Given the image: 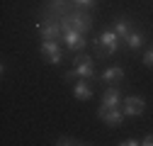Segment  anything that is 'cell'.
Here are the masks:
<instances>
[{
    "instance_id": "9c48e42d",
    "label": "cell",
    "mask_w": 153,
    "mask_h": 146,
    "mask_svg": "<svg viewBox=\"0 0 153 146\" xmlns=\"http://www.w3.org/2000/svg\"><path fill=\"white\" fill-rule=\"evenodd\" d=\"M73 98H78V100H90L92 98V88H90L88 78H80L78 83H73Z\"/></svg>"
},
{
    "instance_id": "7c38bea8",
    "label": "cell",
    "mask_w": 153,
    "mask_h": 146,
    "mask_svg": "<svg viewBox=\"0 0 153 146\" xmlns=\"http://www.w3.org/2000/svg\"><path fill=\"white\" fill-rule=\"evenodd\" d=\"M112 29H114V32H117V34L122 36V39H124V36H126V34L134 29V25L126 20V17H117V20H114V27H112Z\"/></svg>"
},
{
    "instance_id": "30bf717a",
    "label": "cell",
    "mask_w": 153,
    "mask_h": 146,
    "mask_svg": "<svg viewBox=\"0 0 153 146\" xmlns=\"http://www.w3.org/2000/svg\"><path fill=\"white\" fill-rule=\"evenodd\" d=\"M122 42H124V46H126V49H131V51H134V49H141L146 39H143V34H141L139 29H131V32L124 36Z\"/></svg>"
},
{
    "instance_id": "8fae6325",
    "label": "cell",
    "mask_w": 153,
    "mask_h": 146,
    "mask_svg": "<svg viewBox=\"0 0 153 146\" xmlns=\"http://www.w3.org/2000/svg\"><path fill=\"white\" fill-rule=\"evenodd\" d=\"M102 83H119V80H124V68H119V66H109L107 71H102Z\"/></svg>"
},
{
    "instance_id": "8992f818",
    "label": "cell",
    "mask_w": 153,
    "mask_h": 146,
    "mask_svg": "<svg viewBox=\"0 0 153 146\" xmlns=\"http://www.w3.org/2000/svg\"><path fill=\"white\" fill-rule=\"evenodd\" d=\"M39 49H42V54L46 56V61L49 63H61V44H59V39H42V44H39Z\"/></svg>"
},
{
    "instance_id": "e0dca14e",
    "label": "cell",
    "mask_w": 153,
    "mask_h": 146,
    "mask_svg": "<svg viewBox=\"0 0 153 146\" xmlns=\"http://www.w3.org/2000/svg\"><path fill=\"white\" fill-rule=\"evenodd\" d=\"M141 144H143V146H153V134H146Z\"/></svg>"
},
{
    "instance_id": "5b68a950",
    "label": "cell",
    "mask_w": 153,
    "mask_h": 146,
    "mask_svg": "<svg viewBox=\"0 0 153 146\" xmlns=\"http://www.w3.org/2000/svg\"><path fill=\"white\" fill-rule=\"evenodd\" d=\"M61 42L66 44V49H68L71 54H78V51H85V46H88V39H85V34H80V32H75V29L66 32Z\"/></svg>"
},
{
    "instance_id": "3957f363",
    "label": "cell",
    "mask_w": 153,
    "mask_h": 146,
    "mask_svg": "<svg viewBox=\"0 0 153 146\" xmlns=\"http://www.w3.org/2000/svg\"><path fill=\"white\" fill-rule=\"evenodd\" d=\"M36 32L42 34V39H61L63 32H61V25L59 20H53V17H42V22L36 25Z\"/></svg>"
},
{
    "instance_id": "5bb4252c",
    "label": "cell",
    "mask_w": 153,
    "mask_h": 146,
    "mask_svg": "<svg viewBox=\"0 0 153 146\" xmlns=\"http://www.w3.org/2000/svg\"><path fill=\"white\" fill-rule=\"evenodd\" d=\"M53 144H59V146H68V144H83V141H78V139H71V136H61L59 141H53Z\"/></svg>"
},
{
    "instance_id": "52a82bcc",
    "label": "cell",
    "mask_w": 153,
    "mask_h": 146,
    "mask_svg": "<svg viewBox=\"0 0 153 146\" xmlns=\"http://www.w3.org/2000/svg\"><path fill=\"white\" fill-rule=\"evenodd\" d=\"M122 105V93H119V88L114 85V88H107L105 90V98H102V105L97 112H102V110H109V107H119Z\"/></svg>"
},
{
    "instance_id": "6da1fadb",
    "label": "cell",
    "mask_w": 153,
    "mask_h": 146,
    "mask_svg": "<svg viewBox=\"0 0 153 146\" xmlns=\"http://www.w3.org/2000/svg\"><path fill=\"white\" fill-rule=\"evenodd\" d=\"M122 44H124L122 36L114 32V29H105L97 39H92V49H95V56H97V59H105V56L117 54Z\"/></svg>"
},
{
    "instance_id": "4fadbf2b",
    "label": "cell",
    "mask_w": 153,
    "mask_h": 146,
    "mask_svg": "<svg viewBox=\"0 0 153 146\" xmlns=\"http://www.w3.org/2000/svg\"><path fill=\"white\" fill-rule=\"evenodd\" d=\"M73 5L83 7V10H90V7H95V0H73Z\"/></svg>"
},
{
    "instance_id": "7a4b0ae2",
    "label": "cell",
    "mask_w": 153,
    "mask_h": 146,
    "mask_svg": "<svg viewBox=\"0 0 153 146\" xmlns=\"http://www.w3.org/2000/svg\"><path fill=\"white\" fill-rule=\"evenodd\" d=\"M73 68L66 73V80H73V78H88V80H95V61L92 56H88V54L78 51L73 54Z\"/></svg>"
},
{
    "instance_id": "2e32d148",
    "label": "cell",
    "mask_w": 153,
    "mask_h": 146,
    "mask_svg": "<svg viewBox=\"0 0 153 146\" xmlns=\"http://www.w3.org/2000/svg\"><path fill=\"white\" fill-rule=\"evenodd\" d=\"M141 141L139 139H124V141H119V146H139Z\"/></svg>"
},
{
    "instance_id": "277c9868",
    "label": "cell",
    "mask_w": 153,
    "mask_h": 146,
    "mask_svg": "<svg viewBox=\"0 0 153 146\" xmlns=\"http://www.w3.org/2000/svg\"><path fill=\"white\" fill-rule=\"evenodd\" d=\"M143 110H146V100L141 95H126L122 102L124 117H139V115H143Z\"/></svg>"
},
{
    "instance_id": "9a60e30c",
    "label": "cell",
    "mask_w": 153,
    "mask_h": 146,
    "mask_svg": "<svg viewBox=\"0 0 153 146\" xmlns=\"http://www.w3.org/2000/svg\"><path fill=\"white\" fill-rule=\"evenodd\" d=\"M143 63H146V66H148V68H151V66H153V49H151V51H146V54H143Z\"/></svg>"
},
{
    "instance_id": "ba28073f",
    "label": "cell",
    "mask_w": 153,
    "mask_h": 146,
    "mask_svg": "<svg viewBox=\"0 0 153 146\" xmlns=\"http://www.w3.org/2000/svg\"><path fill=\"white\" fill-rule=\"evenodd\" d=\"M100 119H105L107 127H119L122 119H124V112H122V107H109V110H102V112H97Z\"/></svg>"
}]
</instances>
